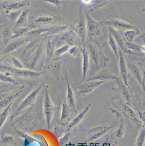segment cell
<instances>
[{
    "label": "cell",
    "instance_id": "cell-42",
    "mask_svg": "<svg viewBox=\"0 0 145 146\" xmlns=\"http://www.w3.org/2000/svg\"><path fill=\"white\" fill-rule=\"evenodd\" d=\"M138 113L139 118L142 122V126L145 128V112H142L139 111Z\"/></svg>",
    "mask_w": 145,
    "mask_h": 146
},
{
    "label": "cell",
    "instance_id": "cell-28",
    "mask_svg": "<svg viewBox=\"0 0 145 146\" xmlns=\"http://www.w3.org/2000/svg\"><path fill=\"white\" fill-rule=\"evenodd\" d=\"M134 146H145V128L143 126L135 135Z\"/></svg>",
    "mask_w": 145,
    "mask_h": 146
},
{
    "label": "cell",
    "instance_id": "cell-10",
    "mask_svg": "<svg viewBox=\"0 0 145 146\" xmlns=\"http://www.w3.org/2000/svg\"><path fill=\"white\" fill-rule=\"evenodd\" d=\"M118 99L121 106L122 114H123L124 118L138 126L142 125V122L135 113L134 109L121 98H118Z\"/></svg>",
    "mask_w": 145,
    "mask_h": 146
},
{
    "label": "cell",
    "instance_id": "cell-46",
    "mask_svg": "<svg viewBox=\"0 0 145 146\" xmlns=\"http://www.w3.org/2000/svg\"><path fill=\"white\" fill-rule=\"evenodd\" d=\"M142 10H143V12H145V4H144V6H143Z\"/></svg>",
    "mask_w": 145,
    "mask_h": 146
},
{
    "label": "cell",
    "instance_id": "cell-47",
    "mask_svg": "<svg viewBox=\"0 0 145 146\" xmlns=\"http://www.w3.org/2000/svg\"><path fill=\"white\" fill-rule=\"evenodd\" d=\"M0 10H1V9H0Z\"/></svg>",
    "mask_w": 145,
    "mask_h": 146
},
{
    "label": "cell",
    "instance_id": "cell-18",
    "mask_svg": "<svg viewBox=\"0 0 145 146\" xmlns=\"http://www.w3.org/2000/svg\"><path fill=\"white\" fill-rule=\"evenodd\" d=\"M113 111H114V114L115 115L118 124V127L115 132L114 135L118 139H123L125 137L126 133L125 118L121 114H120L115 110Z\"/></svg>",
    "mask_w": 145,
    "mask_h": 146
},
{
    "label": "cell",
    "instance_id": "cell-24",
    "mask_svg": "<svg viewBox=\"0 0 145 146\" xmlns=\"http://www.w3.org/2000/svg\"><path fill=\"white\" fill-rule=\"evenodd\" d=\"M30 42V41L25 36L21 37L16 41H14L9 44L7 45L3 50V52L6 54L11 53L17 50L24 44L29 43Z\"/></svg>",
    "mask_w": 145,
    "mask_h": 146
},
{
    "label": "cell",
    "instance_id": "cell-8",
    "mask_svg": "<svg viewBox=\"0 0 145 146\" xmlns=\"http://www.w3.org/2000/svg\"><path fill=\"white\" fill-rule=\"evenodd\" d=\"M86 20L87 42H91L99 35L101 27L103 26L101 21H98L92 18L88 12H85Z\"/></svg>",
    "mask_w": 145,
    "mask_h": 146
},
{
    "label": "cell",
    "instance_id": "cell-12",
    "mask_svg": "<svg viewBox=\"0 0 145 146\" xmlns=\"http://www.w3.org/2000/svg\"><path fill=\"white\" fill-rule=\"evenodd\" d=\"M44 113L46 119L47 127L49 129L54 114V106L52 100L50 97L48 88L46 89L43 101Z\"/></svg>",
    "mask_w": 145,
    "mask_h": 146
},
{
    "label": "cell",
    "instance_id": "cell-25",
    "mask_svg": "<svg viewBox=\"0 0 145 146\" xmlns=\"http://www.w3.org/2000/svg\"><path fill=\"white\" fill-rule=\"evenodd\" d=\"M12 24L9 22L4 24L1 30V39L3 40L4 46H6L12 38Z\"/></svg>",
    "mask_w": 145,
    "mask_h": 146
},
{
    "label": "cell",
    "instance_id": "cell-36",
    "mask_svg": "<svg viewBox=\"0 0 145 146\" xmlns=\"http://www.w3.org/2000/svg\"><path fill=\"white\" fill-rule=\"evenodd\" d=\"M68 54L74 58H79L81 54V47L78 46H71L68 52Z\"/></svg>",
    "mask_w": 145,
    "mask_h": 146
},
{
    "label": "cell",
    "instance_id": "cell-27",
    "mask_svg": "<svg viewBox=\"0 0 145 146\" xmlns=\"http://www.w3.org/2000/svg\"><path fill=\"white\" fill-rule=\"evenodd\" d=\"M30 11L29 9H26L21 11L19 16L15 22V25L16 26L20 28H24L29 26L28 17Z\"/></svg>",
    "mask_w": 145,
    "mask_h": 146
},
{
    "label": "cell",
    "instance_id": "cell-23",
    "mask_svg": "<svg viewBox=\"0 0 145 146\" xmlns=\"http://www.w3.org/2000/svg\"><path fill=\"white\" fill-rule=\"evenodd\" d=\"M91 106V104H89L82 111H81L75 117H74V118L72 120V121L70 123L67 127L66 132H68L71 130L73 128L78 125L82 120H83V119L86 116Z\"/></svg>",
    "mask_w": 145,
    "mask_h": 146
},
{
    "label": "cell",
    "instance_id": "cell-20",
    "mask_svg": "<svg viewBox=\"0 0 145 146\" xmlns=\"http://www.w3.org/2000/svg\"><path fill=\"white\" fill-rule=\"evenodd\" d=\"M61 40L70 46H78L80 47V43L78 35L71 28L63 33Z\"/></svg>",
    "mask_w": 145,
    "mask_h": 146
},
{
    "label": "cell",
    "instance_id": "cell-34",
    "mask_svg": "<svg viewBox=\"0 0 145 146\" xmlns=\"http://www.w3.org/2000/svg\"><path fill=\"white\" fill-rule=\"evenodd\" d=\"M71 47V46H70L66 44L62 46L61 47L56 49L54 57L52 60L59 59V58L62 55H64L65 53L68 52Z\"/></svg>",
    "mask_w": 145,
    "mask_h": 146
},
{
    "label": "cell",
    "instance_id": "cell-21",
    "mask_svg": "<svg viewBox=\"0 0 145 146\" xmlns=\"http://www.w3.org/2000/svg\"><path fill=\"white\" fill-rule=\"evenodd\" d=\"M30 1H21L9 3L3 5L2 7L5 9L6 13L10 12L19 11L22 9L29 7L30 5Z\"/></svg>",
    "mask_w": 145,
    "mask_h": 146
},
{
    "label": "cell",
    "instance_id": "cell-40",
    "mask_svg": "<svg viewBox=\"0 0 145 146\" xmlns=\"http://www.w3.org/2000/svg\"><path fill=\"white\" fill-rule=\"evenodd\" d=\"M72 132L71 130L66 132V133L60 139L59 141V146H65L68 142L71 136Z\"/></svg>",
    "mask_w": 145,
    "mask_h": 146
},
{
    "label": "cell",
    "instance_id": "cell-45",
    "mask_svg": "<svg viewBox=\"0 0 145 146\" xmlns=\"http://www.w3.org/2000/svg\"><path fill=\"white\" fill-rule=\"evenodd\" d=\"M3 25H0V39H1V29L2 27H3Z\"/></svg>",
    "mask_w": 145,
    "mask_h": 146
},
{
    "label": "cell",
    "instance_id": "cell-7",
    "mask_svg": "<svg viewBox=\"0 0 145 146\" xmlns=\"http://www.w3.org/2000/svg\"><path fill=\"white\" fill-rule=\"evenodd\" d=\"M115 123L97 126L89 129H86L85 132L87 141L88 142L97 140L104 136L109 131L117 126Z\"/></svg>",
    "mask_w": 145,
    "mask_h": 146
},
{
    "label": "cell",
    "instance_id": "cell-1",
    "mask_svg": "<svg viewBox=\"0 0 145 146\" xmlns=\"http://www.w3.org/2000/svg\"><path fill=\"white\" fill-rule=\"evenodd\" d=\"M65 21L58 14L56 15L43 9H39L33 14V22L31 24L35 29H38L49 27Z\"/></svg>",
    "mask_w": 145,
    "mask_h": 146
},
{
    "label": "cell",
    "instance_id": "cell-37",
    "mask_svg": "<svg viewBox=\"0 0 145 146\" xmlns=\"http://www.w3.org/2000/svg\"><path fill=\"white\" fill-rule=\"evenodd\" d=\"M69 106L66 101H64L62 104V110L61 120L63 121L66 119L69 115Z\"/></svg>",
    "mask_w": 145,
    "mask_h": 146
},
{
    "label": "cell",
    "instance_id": "cell-39",
    "mask_svg": "<svg viewBox=\"0 0 145 146\" xmlns=\"http://www.w3.org/2000/svg\"><path fill=\"white\" fill-rule=\"evenodd\" d=\"M10 60H11L12 64L13 65L14 68L20 69H25L21 61L18 58L14 57H11L10 58Z\"/></svg>",
    "mask_w": 145,
    "mask_h": 146
},
{
    "label": "cell",
    "instance_id": "cell-19",
    "mask_svg": "<svg viewBox=\"0 0 145 146\" xmlns=\"http://www.w3.org/2000/svg\"><path fill=\"white\" fill-rule=\"evenodd\" d=\"M24 89V87H22L3 96L0 99V110L6 108L10 104L13 102L14 100L23 92Z\"/></svg>",
    "mask_w": 145,
    "mask_h": 146
},
{
    "label": "cell",
    "instance_id": "cell-3",
    "mask_svg": "<svg viewBox=\"0 0 145 146\" xmlns=\"http://www.w3.org/2000/svg\"><path fill=\"white\" fill-rule=\"evenodd\" d=\"M71 28L79 37L80 43L81 47H86L87 37L86 20L85 12L82 7H80L79 11L75 19L72 24H71Z\"/></svg>",
    "mask_w": 145,
    "mask_h": 146
},
{
    "label": "cell",
    "instance_id": "cell-13",
    "mask_svg": "<svg viewBox=\"0 0 145 146\" xmlns=\"http://www.w3.org/2000/svg\"><path fill=\"white\" fill-rule=\"evenodd\" d=\"M119 66L121 79L126 86L129 87L128 80L129 78V68L128 64L126 62L123 52L119 47V58L117 59Z\"/></svg>",
    "mask_w": 145,
    "mask_h": 146
},
{
    "label": "cell",
    "instance_id": "cell-30",
    "mask_svg": "<svg viewBox=\"0 0 145 146\" xmlns=\"http://www.w3.org/2000/svg\"><path fill=\"white\" fill-rule=\"evenodd\" d=\"M108 43L111 50L115 55L117 60L119 58V47L116 41L110 32H109L108 37Z\"/></svg>",
    "mask_w": 145,
    "mask_h": 146
},
{
    "label": "cell",
    "instance_id": "cell-9",
    "mask_svg": "<svg viewBox=\"0 0 145 146\" xmlns=\"http://www.w3.org/2000/svg\"><path fill=\"white\" fill-rule=\"evenodd\" d=\"M108 81H85L75 84V90L77 96H87L95 91L99 86Z\"/></svg>",
    "mask_w": 145,
    "mask_h": 146
},
{
    "label": "cell",
    "instance_id": "cell-17",
    "mask_svg": "<svg viewBox=\"0 0 145 146\" xmlns=\"http://www.w3.org/2000/svg\"><path fill=\"white\" fill-rule=\"evenodd\" d=\"M58 35L50 36L46 38L45 41V52L46 60L45 65L50 62L54 57L55 51V46L58 39Z\"/></svg>",
    "mask_w": 145,
    "mask_h": 146
},
{
    "label": "cell",
    "instance_id": "cell-6",
    "mask_svg": "<svg viewBox=\"0 0 145 146\" xmlns=\"http://www.w3.org/2000/svg\"><path fill=\"white\" fill-rule=\"evenodd\" d=\"M0 72L9 73L11 75L25 78L39 77L45 73L44 72L35 71L28 69H20L14 67L0 64Z\"/></svg>",
    "mask_w": 145,
    "mask_h": 146
},
{
    "label": "cell",
    "instance_id": "cell-15",
    "mask_svg": "<svg viewBox=\"0 0 145 146\" xmlns=\"http://www.w3.org/2000/svg\"><path fill=\"white\" fill-rule=\"evenodd\" d=\"M44 86V84H40L37 88H35V90L31 92L20 104V105L14 113V114H17L18 113L28 108L31 104H32L36 99L37 97L43 88Z\"/></svg>",
    "mask_w": 145,
    "mask_h": 146
},
{
    "label": "cell",
    "instance_id": "cell-35",
    "mask_svg": "<svg viewBox=\"0 0 145 146\" xmlns=\"http://www.w3.org/2000/svg\"><path fill=\"white\" fill-rule=\"evenodd\" d=\"M0 81L12 84L18 85V82L12 77V75L9 73L0 72Z\"/></svg>",
    "mask_w": 145,
    "mask_h": 146
},
{
    "label": "cell",
    "instance_id": "cell-16",
    "mask_svg": "<svg viewBox=\"0 0 145 146\" xmlns=\"http://www.w3.org/2000/svg\"><path fill=\"white\" fill-rule=\"evenodd\" d=\"M117 77L108 68H102L86 81H106L115 80Z\"/></svg>",
    "mask_w": 145,
    "mask_h": 146
},
{
    "label": "cell",
    "instance_id": "cell-48",
    "mask_svg": "<svg viewBox=\"0 0 145 146\" xmlns=\"http://www.w3.org/2000/svg\"></svg>",
    "mask_w": 145,
    "mask_h": 146
},
{
    "label": "cell",
    "instance_id": "cell-32",
    "mask_svg": "<svg viewBox=\"0 0 145 146\" xmlns=\"http://www.w3.org/2000/svg\"><path fill=\"white\" fill-rule=\"evenodd\" d=\"M32 30H33V29H31L30 27V26H29L27 27L20 28L17 30L13 31L11 39L19 38V37L21 38V37H24L27 33Z\"/></svg>",
    "mask_w": 145,
    "mask_h": 146
},
{
    "label": "cell",
    "instance_id": "cell-29",
    "mask_svg": "<svg viewBox=\"0 0 145 146\" xmlns=\"http://www.w3.org/2000/svg\"><path fill=\"white\" fill-rule=\"evenodd\" d=\"M140 31L138 29H129L125 30L123 34V38L125 42L132 43L135 37L139 34Z\"/></svg>",
    "mask_w": 145,
    "mask_h": 146
},
{
    "label": "cell",
    "instance_id": "cell-14",
    "mask_svg": "<svg viewBox=\"0 0 145 146\" xmlns=\"http://www.w3.org/2000/svg\"><path fill=\"white\" fill-rule=\"evenodd\" d=\"M71 25V24L69 21H65L54 25L46 27V31L44 35V38L63 34L70 28Z\"/></svg>",
    "mask_w": 145,
    "mask_h": 146
},
{
    "label": "cell",
    "instance_id": "cell-38",
    "mask_svg": "<svg viewBox=\"0 0 145 146\" xmlns=\"http://www.w3.org/2000/svg\"><path fill=\"white\" fill-rule=\"evenodd\" d=\"M21 12L20 10H19V11L10 12L7 14V17L9 20V22L12 24L14 22H16Z\"/></svg>",
    "mask_w": 145,
    "mask_h": 146
},
{
    "label": "cell",
    "instance_id": "cell-33",
    "mask_svg": "<svg viewBox=\"0 0 145 146\" xmlns=\"http://www.w3.org/2000/svg\"><path fill=\"white\" fill-rule=\"evenodd\" d=\"M12 104L13 102H12L8 106H7L0 114V129L1 128L3 125L5 123L10 114Z\"/></svg>",
    "mask_w": 145,
    "mask_h": 146
},
{
    "label": "cell",
    "instance_id": "cell-4",
    "mask_svg": "<svg viewBox=\"0 0 145 146\" xmlns=\"http://www.w3.org/2000/svg\"><path fill=\"white\" fill-rule=\"evenodd\" d=\"M103 26H108L115 30H127L138 29L136 26L125 17L117 15H110L101 21Z\"/></svg>",
    "mask_w": 145,
    "mask_h": 146
},
{
    "label": "cell",
    "instance_id": "cell-2",
    "mask_svg": "<svg viewBox=\"0 0 145 146\" xmlns=\"http://www.w3.org/2000/svg\"><path fill=\"white\" fill-rule=\"evenodd\" d=\"M86 47L89 52L90 58H91L97 68H104L109 60V58L104 52L97 38H94L91 42H87Z\"/></svg>",
    "mask_w": 145,
    "mask_h": 146
},
{
    "label": "cell",
    "instance_id": "cell-26",
    "mask_svg": "<svg viewBox=\"0 0 145 146\" xmlns=\"http://www.w3.org/2000/svg\"><path fill=\"white\" fill-rule=\"evenodd\" d=\"M66 80L67 82V103L69 107L74 111H76V105H75V98L74 93L72 88L70 86L68 81L67 75L66 76Z\"/></svg>",
    "mask_w": 145,
    "mask_h": 146
},
{
    "label": "cell",
    "instance_id": "cell-44",
    "mask_svg": "<svg viewBox=\"0 0 145 146\" xmlns=\"http://www.w3.org/2000/svg\"><path fill=\"white\" fill-rule=\"evenodd\" d=\"M140 106L143 108H144V110L145 109V92L144 93L143 97H142V100H141V102L140 103Z\"/></svg>",
    "mask_w": 145,
    "mask_h": 146
},
{
    "label": "cell",
    "instance_id": "cell-11",
    "mask_svg": "<svg viewBox=\"0 0 145 146\" xmlns=\"http://www.w3.org/2000/svg\"><path fill=\"white\" fill-rule=\"evenodd\" d=\"M128 66L134 78L145 92V71L141 64H128Z\"/></svg>",
    "mask_w": 145,
    "mask_h": 146
},
{
    "label": "cell",
    "instance_id": "cell-5",
    "mask_svg": "<svg viewBox=\"0 0 145 146\" xmlns=\"http://www.w3.org/2000/svg\"><path fill=\"white\" fill-rule=\"evenodd\" d=\"M45 41L46 38H43L36 47L35 52L31 56L27 63V65L31 70L35 68L37 66H39V67L41 68L45 64L46 60Z\"/></svg>",
    "mask_w": 145,
    "mask_h": 146
},
{
    "label": "cell",
    "instance_id": "cell-22",
    "mask_svg": "<svg viewBox=\"0 0 145 146\" xmlns=\"http://www.w3.org/2000/svg\"><path fill=\"white\" fill-rule=\"evenodd\" d=\"M82 55V78L81 82H85L90 67V56L86 47H81Z\"/></svg>",
    "mask_w": 145,
    "mask_h": 146
},
{
    "label": "cell",
    "instance_id": "cell-31",
    "mask_svg": "<svg viewBox=\"0 0 145 146\" xmlns=\"http://www.w3.org/2000/svg\"><path fill=\"white\" fill-rule=\"evenodd\" d=\"M111 1H93V3L90 7L88 13L95 12L107 6Z\"/></svg>",
    "mask_w": 145,
    "mask_h": 146
},
{
    "label": "cell",
    "instance_id": "cell-41",
    "mask_svg": "<svg viewBox=\"0 0 145 146\" xmlns=\"http://www.w3.org/2000/svg\"><path fill=\"white\" fill-rule=\"evenodd\" d=\"M44 1L49 3L50 4H52L55 7H56L58 9H60L61 6L65 4V1H61V0H59V1Z\"/></svg>",
    "mask_w": 145,
    "mask_h": 146
},
{
    "label": "cell",
    "instance_id": "cell-43",
    "mask_svg": "<svg viewBox=\"0 0 145 146\" xmlns=\"http://www.w3.org/2000/svg\"><path fill=\"white\" fill-rule=\"evenodd\" d=\"M81 1L85 5L91 7L93 3V1H91V0L90 1L89 0V1Z\"/></svg>",
    "mask_w": 145,
    "mask_h": 146
}]
</instances>
